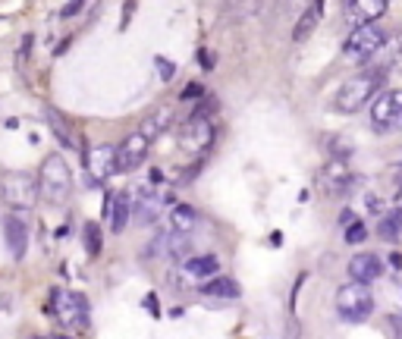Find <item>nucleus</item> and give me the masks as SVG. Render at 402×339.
I'll use <instances>...</instances> for the list:
<instances>
[{"label": "nucleus", "instance_id": "obj_1", "mask_svg": "<svg viewBox=\"0 0 402 339\" xmlns=\"http://www.w3.org/2000/svg\"><path fill=\"white\" fill-rule=\"evenodd\" d=\"M387 66H368V70L355 72L352 79H346L343 88L337 91L333 98V107L339 113H358L361 107H368L380 91H384V82H387Z\"/></svg>", "mask_w": 402, "mask_h": 339}, {"label": "nucleus", "instance_id": "obj_2", "mask_svg": "<svg viewBox=\"0 0 402 339\" xmlns=\"http://www.w3.org/2000/svg\"><path fill=\"white\" fill-rule=\"evenodd\" d=\"M51 314L66 333H89L91 327V311H89V298L72 289H51Z\"/></svg>", "mask_w": 402, "mask_h": 339}, {"label": "nucleus", "instance_id": "obj_3", "mask_svg": "<svg viewBox=\"0 0 402 339\" xmlns=\"http://www.w3.org/2000/svg\"><path fill=\"white\" fill-rule=\"evenodd\" d=\"M384 47H387V32L377 19H374V23H358L349 32V38L343 41V57L349 60V63H368V60H374Z\"/></svg>", "mask_w": 402, "mask_h": 339}, {"label": "nucleus", "instance_id": "obj_4", "mask_svg": "<svg viewBox=\"0 0 402 339\" xmlns=\"http://www.w3.org/2000/svg\"><path fill=\"white\" fill-rule=\"evenodd\" d=\"M38 188L41 198L51 205H63L72 195V170L63 160V154H48L41 170H38Z\"/></svg>", "mask_w": 402, "mask_h": 339}, {"label": "nucleus", "instance_id": "obj_5", "mask_svg": "<svg viewBox=\"0 0 402 339\" xmlns=\"http://www.w3.org/2000/svg\"><path fill=\"white\" fill-rule=\"evenodd\" d=\"M38 195H41L38 179L29 173H6L0 179V198L13 211H32L38 205Z\"/></svg>", "mask_w": 402, "mask_h": 339}, {"label": "nucleus", "instance_id": "obj_6", "mask_svg": "<svg viewBox=\"0 0 402 339\" xmlns=\"http://www.w3.org/2000/svg\"><path fill=\"white\" fill-rule=\"evenodd\" d=\"M337 314L346 324H365L374 314V295L365 283H349L337 293Z\"/></svg>", "mask_w": 402, "mask_h": 339}, {"label": "nucleus", "instance_id": "obj_7", "mask_svg": "<svg viewBox=\"0 0 402 339\" xmlns=\"http://www.w3.org/2000/svg\"><path fill=\"white\" fill-rule=\"evenodd\" d=\"M402 126V88L380 91L371 101V129L377 135H387Z\"/></svg>", "mask_w": 402, "mask_h": 339}, {"label": "nucleus", "instance_id": "obj_8", "mask_svg": "<svg viewBox=\"0 0 402 339\" xmlns=\"http://www.w3.org/2000/svg\"><path fill=\"white\" fill-rule=\"evenodd\" d=\"M214 135H217V129H214L211 117L192 113V117L183 123V129H179V145H183V151H189V154H205L207 148L214 145Z\"/></svg>", "mask_w": 402, "mask_h": 339}, {"label": "nucleus", "instance_id": "obj_9", "mask_svg": "<svg viewBox=\"0 0 402 339\" xmlns=\"http://www.w3.org/2000/svg\"><path fill=\"white\" fill-rule=\"evenodd\" d=\"M85 179L89 186H104L117 173V148L113 145H95L85 151Z\"/></svg>", "mask_w": 402, "mask_h": 339}, {"label": "nucleus", "instance_id": "obj_10", "mask_svg": "<svg viewBox=\"0 0 402 339\" xmlns=\"http://www.w3.org/2000/svg\"><path fill=\"white\" fill-rule=\"evenodd\" d=\"M148 148H151V139L145 132L126 135L117 145V173H136L148 160Z\"/></svg>", "mask_w": 402, "mask_h": 339}, {"label": "nucleus", "instance_id": "obj_11", "mask_svg": "<svg viewBox=\"0 0 402 339\" xmlns=\"http://www.w3.org/2000/svg\"><path fill=\"white\" fill-rule=\"evenodd\" d=\"M358 182L361 179L346 167V160H339V158H333L330 164L320 170V188H324L327 195H333V198H346Z\"/></svg>", "mask_w": 402, "mask_h": 339}, {"label": "nucleus", "instance_id": "obj_12", "mask_svg": "<svg viewBox=\"0 0 402 339\" xmlns=\"http://www.w3.org/2000/svg\"><path fill=\"white\" fill-rule=\"evenodd\" d=\"M349 276L355 283H377L380 276H384V270H387V264H384V257H377L374 252H361V255H352L349 257Z\"/></svg>", "mask_w": 402, "mask_h": 339}, {"label": "nucleus", "instance_id": "obj_13", "mask_svg": "<svg viewBox=\"0 0 402 339\" xmlns=\"http://www.w3.org/2000/svg\"><path fill=\"white\" fill-rule=\"evenodd\" d=\"M4 242H6V252L13 255V261H22L25 252H29V223L22 217L10 214L4 220Z\"/></svg>", "mask_w": 402, "mask_h": 339}, {"label": "nucleus", "instance_id": "obj_14", "mask_svg": "<svg viewBox=\"0 0 402 339\" xmlns=\"http://www.w3.org/2000/svg\"><path fill=\"white\" fill-rule=\"evenodd\" d=\"M104 214H107V223H110L113 233H123L132 220V195L129 192H113L107 195L104 201Z\"/></svg>", "mask_w": 402, "mask_h": 339}, {"label": "nucleus", "instance_id": "obj_15", "mask_svg": "<svg viewBox=\"0 0 402 339\" xmlns=\"http://www.w3.org/2000/svg\"><path fill=\"white\" fill-rule=\"evenodd\" d=\"M390 10V0H349L346 4V13L352 16V23H374V19H380L384 13Z\"/></svg>", "mask_w": 402, "mask_h": 339}, {"label": "nucleus", "instance_id": "obj_16", "mask_svg": "<svg viewBox=\"0 0 402 339\" xmlns=\"http://www.w3.org/2000/svg\"><path fill=\"white\" fill-rule=\"evenodd\" d=\"M320 19H324V0H311V6L302 13L299 23H296V29H292V41H296V44L308 41V38H311V32L320 25Z\"/></svg>", "mask_w": 402, "mask_h": 339}, {"label": "nucleus", "instance_id": "obj_17", "mask_svg": "<svg viewBox=\"0 0 402 339\" xmlns=\"http://www.w3.org/2000/svg\"><path fill=\"white\" fill-rule=\"evenodd\" d=\"M183 270H186V276L189 280H211V276H217L220 274V257L217 255H195V257H189V261L183 264Z\"/></svg>", "mask_w": 402, "mask_h": 339}, {"label": "nucleus", "instance_id": "obj_18", "mask_svg": "<svg viewBox=\"0 0 402 339\" xmlns=\"http://www.w3.org/2000/svg\"><path fill=\"white\" fill-rule=\"evenodd\" d=\"M157 205L160 198L148 188H138V198H132V214H136L138 226H151L154 220H157Z\"/></svg>", "mask_w": 402, "mask_h": 339}, {"label": "nucleus", "instance_id": "obj_19", "mask_svg": "<svg viewBox=\"0 0 402 339\" xmlns=\"http://www.w3.org/2000/svg\"><path fill=\"white\" fill-rule=\"evenodd\" d=\"M201 295L236 302V298L242 295V289H239V283L230 280V276H211V280H205V286H201Z\"/></svg>", "mask_w": 402, "mask_h": 339}, {"label": "nucleus", "instance_id": "obj_20", "mask_svg": "<svg viewBox=\"0 0 402 339\" xmlns=\"http://www.w3.org/2000/svg\"><path fill=\"white\" fill-rule=\"evenodd\" d=\"M48 123H51V129H53V135H57V141L63 148H70V151H79V139H76V132H72V126L66 123V117L63 113H57L53 107H48Z\"/></svg>", "mask_w": 402, "mask_h": 339}, {"label": "nucleus", "instance_id": "obj_21", "mask_svg": "<svg viewBox=\"0 0 402 339\" xmlns=\"http://www.w3.org/2000/svg\"><path fill=\"white\" fill-rule=\"evenodd\" d=\"M198 223H201V217L192 205H173V211H170V229L173 233H192Z\"/></svg>", "mask_w": 402, "mask_h": 339}, {"label": "nucleus", "instance_id": "obj_22", "mask_svg": "<svg viewBox=\"0 0 402 339\" xmlns=\"http://www.w3.org/2000/svg\"><path fill=\"white\" fill-rule=\"evenodd\" d=\"M377 236H380L384 242H396L399 236H402V211L387 214L384 220L377 223Z\"/></svg>", "mask_w": 402, "mask_h": 339}, {"label": "nucleus", "instance_id": "obj_23", "mask_svg": "<svg viewBox=\"0 0 402 339\" xmlns=\"http://www.w3.org/2000/svg\"><path fill=\"white\" fill-rule=\"evenodd\" d=\"M82 242H85V252H89V257L100 255V248H104V236H100L98 223H85V226H82Z\"/></svg>", "mask_w": 402, "mask_h": 339}, {"label": "nucleus", "instance_id": "obj_24", "mask_svg": "<svg viewBox=\"0 0 402 339\" xmlns=\"http://www.w3.org/2000/svg\"><path fill=\"white\" fill-rule=\"evenodd\" d=\"M343 236H346V242H349V245H361V242L368 239V226L358 220V223H352V226H346Z\"/></svg>", "mask_w": 402, "mask_h": 339}, {"label": "nucleus", "instance_id": "obj_25", "mask_svg": "<svg viewBox=\"0 0 402 339\" xmlns=\"http://www.w3.org/2000/svg\"><path fill=\"white\" fill-rule=\"evenodd\" d=\"M164 245H170V233H164V229H160V233L154 236V242H148V245H145V248H148V252H145V257H157V255H164V252H167Z\"/></svg>", "mask_w": 402, "mask_h": 339}, {"label": "nucleus", "instance_id": "obj_26", "mask_svg": "<svg viewBox=\"0 0 402 339\" xmlns=\"http://www.w3.org/2000/svg\"><path fill=\"white\" fill-rule=\"evenodd\" d=\"M154 66H157V72H160V79H164V82H173V76H176V63H173V60L154 57Z\"/></svg>", "mask_w": 402, "mask_h": 339}, {"label": "nucleus", "instance_id": "obj_27", "mask_svg": "<svg viewBox=\"0 0 402 339\" xmlns=\"http://www.w3.org/2000/svg\"><path fill=\"white\" fill-rule=\"evenodd\" d=\"M167 117H170V113H167V110H160L157 117H148V126H145L142 132L148 135V139H154V135H157L160 129H167Z\"/></svg>", "mask_w": 402, "mask_h": 339}, {"label": "nucleus", "instance_id": "obj_28", "mask_svg": "<svg viewBox=\"0 0 402 339\" xmlns=\"http://www.w3.org/2000/svg\"><path fill=\"white\" fill-rule=\"evenodd\" d=\"M198 98H205V85L201 82H189L183 88V94H179V101H186V104H189V101H198Z\"/></svg>", "mask_w": 402, "mask_h": 339}, {"label": "nucleus", "instance_id": "obj_29", "mask_svg": "<svg viewBox=\"0 0 402 339\" xmlns=\"http://www.w3.org/2000/svg\"><path fill=\"white\" fill-rule=\"evenodd\" d=\"M82 6H85V0H70V4H66L63 10H60V16H63V19H70V16H76V13L82 10Z\"/></svg>", "mask_w": 402, "mask_h": 339}, {"label": "nucleus", "instance_id": "obj_30", "mask_svg": "<svg viewBox=\"0 0 402 339\" xmlns=\"http://www.w3.org/2000/svg\"><path fill=\"white\" fill-rule=\"evenodd\" d=\"M390 66H396V70H402V38L390 47Z\"/></svg>", "mask_w": 402, "mask_h": 339}, {"label": "nucleus", "instance_id": "obj_31", "mask_svg": "<svg viewBox=\"0 0 402 339\" xmlns=\"http://www.w3.org/2000/svg\"><path fill=\"white\" fill-rule=\"evenodd\" d=\"M352 223H358V214L352 211V207H343V214H339V226H352Z\"/></svg>", "mask_w": 402, "mask_h": 339}, {"label": "nucleus", "instance_id": "obj_32", "mask_svg": "<svg viewBox=\"0 0 402 339\" xmlns=\"http://www.w3.org/2000/svg\"><path fill=\"white\" fill-rule=\"evenodd\" d=\"M365 205H368V211H371V214H380V207H384V201H380L377 195H368V198H365Z\"/></svg>", "mask_w": 402, "mask_h": 339}, {"label": "nucleus", "instance_id": "obj_33", "mask_svg": "<svg viewBox=\"0 0 402 339\" xmlns=\"http://www.w3.org/2000/svg\"><path fill=\"white\" fill-rule=\"evenodd\" d=\"M198 63L205 66V70H214V57L205 51V47H201V51H198Z\"/></svg>", "mask_w": 402, "mask_h": 339}, {"label": "nucleus", "instance_id": "obj_34", "mask_svg": "<svg viewBox=\"0 0 402 339\" xmlns=\"http://www.w3.org/2000/svg\"><path fill=\"white\" fill-rule=\"evenodd\" d=\"M145 308H148L151 311V314H160V305H157V295H145Z\"/></svg>", "mask_w": 402, "mask_h": 339}, {"label": "nucleus", "instance_id": "obj_35", "mask_svg": "<svg viewBox=\"0 0 402 339\" xmlns=\"http://www.w3.org/2000/svg\"><path fill=\"white\" fill-rule=\"evenodd\" d=\"M148 182H154V186H157V182H164V173H160V170H151V173H148Z\"/></svg>", "mask_w": 402, "mask_h": 339}, {"label": "nucleus", "instance_id": "obj_36", "mask_svg": "<svg viewBox=\"0 0 402 339\" xmlns=\"http://www.w3.org/2000/svg\"><path fill=\"white\" fill-rule=\"evenodd\" d=\"M396 195L402 198V167H396Z\"/></svg>", "mask_w": 402, "mask_h": 339}, {"label": "nucleus", "instance_id": "obj_37", "mask_svg": "<svg viewBox=\"0 0 402 339\" xmlns=\"http://www.w3.org/2000/svg\"><path fill=\"white\" fill-rule=\"evenodd\" d=\"M390 264H393V267H402V255L393 252V255H390Z\"/></svg>", "mask_w": 402, "mask_h": 339}]
</instances>
